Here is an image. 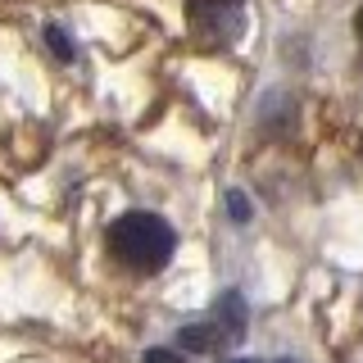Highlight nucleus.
<instances>
[{
    "mask_svg": "<svg viewBox=\"0 0 363 363\" xmlns=\"http://www.w3.org/2000/svg\"><path fill=\"white\" fill-rule=\"evenodd\" d=\"M173 250H177V236L159 213L132 209L109 223V255L132 272H159L173 259Z\"/></svg>",
    "mask_w": 363,
    "mask_h": 363,
    "instance_id": "f257e3e1",
    "label": "nucleus"
},
{
    "mask_svg": "<svg viewBox=\"0 0 363 363\" xmlns=\"http://www.w3.org/2000/svg\"><path fill=\"white\" fill-rule=\"evenodd\" d=\"M182 345L191 350V354H218L223 345H232V340L245 336V300L236 291H227L218 300V309H213L209 323L200 327H182Z\"/></svg>",
    "mask_w": 363,
    "mask_h": 363,
    "instance_id": "f03ea898",
    "label": "nucleus"
},
{
    "mask_svg": "<svg viewBox=\"0 0 363 363\" xmlns=\"http://www.w3.org/2000/svg\"><path fill=\"white\" fill-rule=\"evenodd\" d=\"M186 23L204 45H227L241 37V0H186Z\"/></svg>",
    "mask_w": 363,
    "mask_h": 363,
    "instance_id": "7ed1b4c3",
    "label": "nucleus"
},
{
    "mask_svg": "<svg viewBox=\"0 0 363 363\" xmlns=\"http://www.w3.org/2000/svg\"><path fill=\"white\" fill-rule=\"evenodd\" d=\"M45 45H50V55H55V60H60V64H73V37H68V32L60 28V23H45Z\"/></svg>",
    "mask_w": 363,
    "mask_h": 363,
    "instance_id": "20e7f679",
    "label": "nucleus"
},
{
    "mask_svg": "<svg viewBox=\"0 0 363 363\" xmlns=\"http://www.w3.org/2000/svg\"><path fill=\"white\" fill-rule=\"evenodd\" d=\"M227 213H232L236 223H250V204H245L241 191H227Z\"/></svg>",
    "mask_w": 363,
    "mask_h": 363,
    "instance_id": "39448f33",
    "label": "nucleus"
},
{
    "mask_svg": "<svg viewBox=\"0 0 363 363\" xmlns=\"http://www.w3.org/2000/svg\"><path fill=\"white\" fill-rule=\"evenodd\" d=\"M145 363H182V354H173V350H145Z\"/></svg>",
    "mask_w": 363,
    "mask_h": 363,
    "instance_id": "423d86ee",
    "label": "nucleus"
},
{
    "mask_svg": "<svg viewBox=\"0 0 363 363\" xmlns=\"http://www.w3.org/2000/svg\"><path fill=\"white\" fill-rule=\"evenodd\" d=\"M354 32H359V41H363V9L354 14Z\"/></svg>",
    "mask_w": 363,
    "mask_h": 363,
    "instance_id": "0eeeda50",
    "label": "nucleus"
},
{
    "mask_svg": "<svg viewBox=\"0 0 363 363\" xmlns=\"http://www.w3.org/2000/svg\"><path fill=\"white\" fill-rule=\"evenodd\" d=\"M236 363H255V359H236Z\"/></svg>",
    "mask_w": 363,
    "mask_h": 363,
    "instance_id": "6e6552de",
    "label": "nucleus"
}]
</instances>
